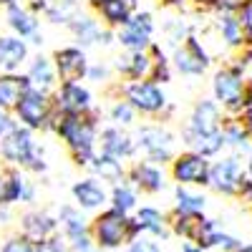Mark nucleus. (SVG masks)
Wrapping results in <instances>:
<instances>
[{"mask_svg": "<svg viewBox=\"0 0 252 252\" xmlns=\"http://www.w3.org/2000/svg\"><path fill=\"white\" fill-rule=\"evenodd\" d=\"M106 76H109L106 66L96 63V66H91V68H89V76H86V78H91V81H106Z\"/></svg>", "mask_w": 252, "mask_h": 252, "instance_id": "obj_45", "label": "nucleus"}, {"mask_svg": "<svg viewBox=\"0 0 252 252\" xmlns=\"http://www.w3.org/2000/svg\"><path fill=\"white\" fill-rule=\"evenodd\" d=\"M222 126H224L222 106L217 101L202 98V101H197L192 114H189L184 136H215V134H222Z\"/></svg>", "mask_w": 252, "mask_h": 252, "instance_id": "obj_7", "label": "nucleus"}, {"mask_svg": "<svg viewBox=\"0 0 252 252\" xmlns=\"http://www.w3.org/2000/svg\"><path fill=\"white\" fill-rule=\"evenodd\" d=\"M126 252H161V247H159V242H157L154 237L141 235V237H136L134 242H129Z\"/></svg>", "mask_w": 252, "mask_h": 252, "instance_id": "obj_40", "label": "nucleus"}, {"mask_svg": "<svg viewBox=\"0 0 252 252\" xmlns=\"http://www.w3.org/2000/svg\"><path fill=\"white\" fill-rule=\"evenodd\" d=\"M76 10H78V5L73 3V0H61L58 5L48 8V18L53 20V23H71L73 18H78Z\"/></svg>", "mask_w": 252, "mask_h": 252, "instance_id": "obj_35", "label": "nucleus"}, {"mask_svg": "<svg viewBox=\"0 0 252 252\" xmlns=\"http://www.w3.org/2000/svg\"><path fill=\"white\" fill-rule=\"evenodd\" d=\"M116 71L129 81H152L154 58L149 53H124L116 58Z\"/></svg>", "mask_w": 252, "mask_h": 252, "instance_id": "obj_20", "label": "nucleus"}, {"mask_svg": "<svg viewBox=\"0 0 252 252\" xmlns=\"http://www.w3.org/2000/svg\"><path fill=\"white\" fill-rule=\"evenodd\" d=\"M56 111V103L53 96L46 91H38V89H28L23 96H20L18 106H15V116L20 121V126L35 131V129H48V124L53 119Z\"/></svg>", "mask_w": 252, "mask_h": 252, "instance_id": "obj_4", "label": "nucleus"}, {"mask_svg": "<svg viewBox=\"0 0 252 252\" xmlns=\"http://www.w3.org/2000/svg\"><path fill=\"white\" fill-rule=\"evenodd\" d=\"M0 154H3V159L8 164L26 166V169H31L33 161L43 157L38 152L35 141H33V131L26 129V126H18V129H13L8 136L0 139Z\"/></svg>", "mask_w": 252, "mask_h": 252, "instance_id": "obj_5", "label": "nucleus"}, {"mask_svg": "<svg viewBox=\"0 0 252 252\" xmlns=\"http://www.w3.org/2000/svg\"><path fill=\"white\" fill-rule=\"evenodd\" d=\"M94 10L103 18V23L111 28H124L136 15L139 0H94Z\"/></svg>", "mask_w": 252, "mask_h": 252, "instance_id": "obj_16", "label": "nucleus"}, {"mask_svg": "<svg viewBox=\"0 0 252 252\" xmlns=\"http://www.w3.org/2000/svg\"><path fill=\"white\" fill-rule=\"evenodd\" d=\"M91 237L98 250H116L124 242H134L139 237V227L129 215L109 207L91 222Z\"/></svg>", "mask_w": 252, "mask_h": 252, "instance_id": "obj_2", "label": "nucleus"}, {"mask_svg": "<svg viewBox=\"0 0 252 252\" xmlns=\"http://www.w3.org/2000/svg\"><path fill=\"white\" fill-rule=\"evenodd\" d=\"M222 134H224L227 146H232L235 152H247L250 149V134L245 131V126H242L240 119L227 116L224 119V126H222Z\"/></svg>", "mask_w": 252, "mask_h": 252, "instance_id": "obj_33", "label": "nucleus"}, {"mask_svg": "<svg viewBox=\"0 0 252 252\" xmlns=\"http://www.w3.org/2000/svg\"><path fill=\"white\" fill-rule=\"evenodd\" d=\"M204 222H207V217H202V215H179V212H174L172 220H169V227H172L174 235H179V237L197 245L199 237H202Z\"/></svg>", "mask_w": 252, "mask_h": 252, "instance_id": "obj_27", "label": "nucleus"}, {"mask_svg": "<svg viewBox=\"0 0 252 252\" xmlns=\"http://www.w3.org/2000/svg\"><path fill=\"white\" fill-rule=\"evenodd\" d=\"M182 252H204V250L197 247L194 242H184V245H182Z\"/></svg>", "mask_w": 252, "mask_h": 252, "instance_id": "obj_49", "label": "nucleus"}, {"mask_svg": "<svg viewBox=\"0 0 252 252\" xmlns=\"http://www.w3.org/2000/svg\"><path fill=\"white\" fill-rule=\"evenodd\" d=\"M149 51H152V58H154V73H152V81H154V83H157V81L166 83V81L172 78L169 61H166V56H164V51H161L159 46H152Z\"/></svg>", "mask_w": 252, "mask_h": 252, "instance_id": "obj_36", "label": "nucleus"}, {"mask_svg": "<svg viewBox=\"0 0 252 252\" xmlns=\"http://www.w3.org/2000/svg\"><path fill=\"white\" fill-rule=\"evenodd\" d=\"M247 172L242 169V161L232 154V157H224L222 161L212 164V172H209V187L220 194L227 197H237L242 194V187L247 182Z\"/></svg>", "mask_w": 252, "mask_h": 252, "instance_id": "obj_6", "label": "nucleus"}, {"mask_svg": "<svg viewBox=\"0 0 252 252\" xmlns=\"http://www.w3.org/2000/svg\"><path fill=\"white\" fill-rule=\"evenodd\" d=\"M53 103H56V111L63 116H86L94 111L91 94L81 83H61L53 96Z\"/></svg>", "mask_w": 252, "mask_h": 252, "instance_id": "obj_12", "label": "nucleus"}, {"mask_svg": "<svg viewBox=\"0 0 252 252\" xmlns=\"http://www.w3.org/2000/svg\"><path fill=\"white\" fill-rule=\"evenodd\" d=\"M56 220L46 212H40V209H33V212H26L20 217V229H23V237H28L33 245H40L53 237L56 232Z\"/></svg>", "mask_w": 252, "mask_h": 252, "instance_id": "obj_17", "label": "nucleus"}, {"mask_svg": "<svg viewBox=\"0 0 252 252\" xmlns=\"http://www.w3.org/2000/svg\"><path fill=\"white\" fill-rule=\"evenodd\" d=\"M28 81H31L33 89L48 94L56 86V66L46 56H35L31 61V68H28Z\"/></svg>", "mask_w": 252, "mask_h": 252, "instance_id": "obj_26", "label": "nucleus"}, {"mask_svg": "<svg viewBox=\"0 0 252 252\" xmlns=\"http://www.w3.org/2000/svg\"><path fill=\"white\" fill-rule=\"evenodd\" d=\"M172 134L161 129L157 124H146L136 131V149L144 152V157L149 159L152 164L154 161H174L172 159Z\"/></svg>", "mask_w": 252, "mask_h": 252, "instance_id": "obj_9", "label": "nucleus"}, {"mask_svg": "<svg viewBox=\"0 0 252 252\" xmlns=\"http://www.w3.org/2000/svg\"><path fill=\"white\" fill-rule=\"evenodd\" d=\"M217 28H220L222 40H224L227 46H232V48H242V46H245V33H242V26H240L237 13H220Z\"/></svg>", "mask_w": 252, "mask_h": 252, "instance_id": "obj_30", "label": "nucleus"}, {"mask_svg": "<svg viewBox=\"0 0 252 252\" xmlns=\"http://www.w3.org/2000/svg\"><path fill=\"white\" fill-rule=\"evenodd\" d=\"M134 119H136V109L129 101H116L111 106V121L116 126H129V124H134Z\"/></svg>", "mask_w": 252, "mask_h": 252, "instance_id": "obj_37", "label": "nucleus"}, {"mask_svg": "<svg viewBox=\"0 0 252 252\" xmlns=\"http://www.w3.org/2000/svg\"><path fill=\"white\" fill-rule=\"evenodd\" d=\"M35 252H66V247H63L61 237H51V240H46V242H40V245L35 247Z\"/></svg>", "mask_w": 252, "mask_h": 252, "instance_id": "obj_43", "label": "nucleus"}, {"mask_svg": "<svg viewBox=\"0 0 252 252\" xmlns=\"http://www.w3.org/2000/svg\"><path fill=\"white\" fill-rule=\"evenodd\" d=\"M161 3H164V5H179L182 0H161Z\"/></svg>", "mask_w": 252, "mask_h": 252, "instance_id": "obj_51", "label": "nucleus"}, {"mask_svg": "<svg viewBox=\"0 0 252 252\" xmlns=\"http://www.w3.org/2000/svg\"><path fill=\"white\" fill-rule=\"evenodd\" d=\"M174 199H177L174 212H179V215H202L204 212V204H207L204 194L189 192V189L182 187V184L174 187Z\"/></svg>", "mask_w": 252, "mask_h": 252, "instance_id": "obj_31", "label": "nucleus"}, {"mask_svg": "<svg viewBox=\"0 0 252 252\" xmlns=\"http://www.w3.org/2000/svg\"><path fill=\"white\" fill-rule=\"evenodd\" d=\"M247 174L252 177V152H250V159H247Z\"/></svg>", "mask_w": 252, "mask_h": 252, "instance_id": "obj_50", "label": "nucleus"}, {"mask_svg": "<svg viewBox=\"0 0 252 252\" xmlns=\"http://www.w3.org/2000/svg\"><path fill=\"white\" fill-rule=\"evenodd\" d=\"M139 232H149L152 237H166L172 232L169 220H166L157 207H141L136 209V217H134Z\"/></svg>", "mask_w": 252, "mask_h": 252, "instance_id": "obj_25", "label": "nucleus"}, {"mask_svg": "<svg viewBox=\"0 0 252 252\" xmlns=\"http://www.w3.org/2000/svg\"><path fill=\"white\" fill-rule=\"evenodd\" d=\"M98 131V111H91L86 116H58V129L56 134L66 141L68 152L78 166H91L96 159L94 144Z\"/></svg>", "mask_w": 252, "mask_h": 252, "instance_id": "obj_1", "label": "nucleus"}, {"mask_svg": "<svg viewBox=\"0 0 252 252\" xmlns=\"http://www.w3.org/2000/svg\"><path fill=\"white\" fill-rule=\"evenodd\" d=\"M240 121H242L245 131H247V134H250V139H252V109H245V111L240 114Z\"/></svg>", "mask_w": 252, "mask_h": 252, "instance_id": "obj_46", "label": "nucleus"}, {"mask_svg": "<svg viewBox=\"0 0 252 252\" xmlns=\"http://www.w3.org/2000/svg\"><path fill=\"white\" fill-rule=\"evenodd\" d=\"M245 109H252V81H247L245 89Z\"/></svg>", "mask_w": 252, "mask_h": 252, "instance_id": "obj_48", "label": "nucleus"}, {"mask_svg": "<svg viewBox=\"0 0 252 252\" xmlns=\"http://www.w3.org/2000/svg\"><path fill=\"white\" fill-rule=\"evenodd\" d=\"M129 182L141 189V192H149V194H157L164 189V169H159L157 164L152 161H136L129 172Z\"/></svg>", "mask_w": 252, "mask_h": 252, "instance_id": "obj_21", "label": "nucleus"}, {"mask_svg": "<svg viewBox=\"0 0 252 252\" xmlns=\"http://www.w3.org/2000/svg\"><path fill=\"white\" fill-rule=\"evenodd\" d=\"M0 3H3V5H8V8H10V5H15V3H18V0H0Z\"/></svg>", "mask_w": 252, "mask_h": 252, "instance_id": "obj_53", "label": "nucleus"}, {"mask_svg": "<svg viewBox=\"0 0 252 252\" xmlns=\"http://www.w3.org/2000/svg\"><path fill=\"white\" fill-rule=\"evenodd\" d=\"M94 252H101V250H94Z\"/></svg>", "mask_w": 252, "mask_h": 252, "instance_id": "obj_54", "label": "nucleus"}, {"mask_svg": "<svg viewBox=\"0 0 252 252\" xmlns=\"http://www.w3.org/2000/svg\"><path fill=\"white\" fill-rule=\"evenodd\" d=\"M48 8H51L48 0H31V13H33V15H35L38 10H46V13H48Z\"/></svg>", "mask_w": 252, "mask_h": 252, "instance_id": "obj_47", "label": "nucleus"}, {"mask_svg": "<svg viewBox=\"0 0 252 252\" xmlns=\"http://www.w3.org/2000/svg\"><path fill=\"white\" fill-rule=\"evenodd\" d=\"M209 172H212V164L207 157L194 154V152H184L179 157H174L172 161V179L182 187L187 184H209Z\"/></svg>", "mask_w": 252, "mask_h": 252, "instance_id": "obj_10", "label": "nucleus"}, {"mask_svg": "<svg viewBox=\"0 0 252 252\" xmlns=\"http://www.w3.org/2000/svg\"><path fill=\"white\" fill-rule=\"evenodd\" d=\"M68 245H71V252H94V250H98L91 235H81L76 240H68Z\"/></svg>", "mask_w": 252, "mask_h": 252, "instance_id": "obj_42", "label": "nucleus"}, {"mask_svg": "<svg viewBox=\"0 0 252 252\" xmlns=\"http://www.w3.org/2000/svg\"><path fill=\"white\" fill-rule=\"evenodd\" d=\"M237 252H252V245H242V247H240Z\"/></svg>", "mask_w": 252, "mask_h": 252, "instance_id": "obj_52", "label": "nucleus"}, {"mask_svg": "<svg viewBox=\"0 0 252 252\" xmlns=\"http://www.w3.org/2000/svg\"><path fill=\"white\" fill-rule=\"evenodd\" d=\"M33 192H35L33 184L18 169H5L0 174V207H8L15 202H31Z\"/></svg>", "mask_w": 252, "mask_h": 252, "instance_id": "obj_15", "label": "nucleus"}, {"mask_svg": "<svg viewBox=\"0 0 252 252\" xmlns=\"http://www.w3.org/2000/svg\"><path fill=\"white\" fill-rule=\"evenodd\" d=\"M58 222H61V227H63V232H66L68 240H76L81 235H91V224H86L81 209H76V207H61Z\"/></svg>", "mask_w": 252, "mask_h": 252, "instance_id": "obj_29", "label": "nucleus"}, {"mask_svg": "<svg viewBox=\"0 0 252 252\" xmlns=\"http://www.w3.org/2000/svg\"><path fill=\"white\" fill-rule=\"evenodd\" d=\"M136 152V141L121 131V126H109V129L101 131V154L114 157V159H126Z\"/></svg>", "mask_w": 252, "mask_h": 252, "instance_id": "obj_19", "label": "nucleus"}, {"mask_svg": "<svg viewBox=\"0 0 252 252\" xmlns=\"http://www.w3.org/2000/svg\"><path fill=\"white\" fill-rule=\"evenodd\" d=\"M28 89H31L28 76H15V73L0 76V109H3V111H10L13 109L15 111L20 96H23Z\"/></svg>", "mask_w": 252, "mask_h": 252, "instance_id": "obj_24", "label": "nucleus"}, {"mask_svg": "<svg viewBox=\"0 0 252 252\" xmlns=\"http://www.w3.org/2000/svg\"><path fill=\"white\" fill-rule=\"evenodd\" d=\"M111 207L124 212V215H129L131 209H136V187L129 184V182L116 184L114 192H111Z\"/></svg>", "mask_w": 252, "mask_h": 252, "instance_id": "obj_34", "label": "nucleus"}, {"mask_svg": "<svg viewBox=\"0 0 252 252\" xmlns=\"http://www.w3.org/2000/svg\"><path fill=\"white\" fill-rule=\"evenodd\" d=\"M245 89H247V81H245V66L242 63H232V66L220 68L212 78L215 101L229 116L245 111Z\"/></svg>", "mask_w": 252, "mask_h": 252, "instance_id": "obj_3", "label": "nucleus"}, {"mask_svg": "<svg viewBox=\"0 0 252 252\" xmlns=\"http://www.w3.org/2000/svg\"><path fill=\"white\" fill-rule=\"evenodd\" d=\"M237 18H240V26H242V33H245V46L252 48V0H247L242 5Z\"/></svg>", "mask_w": 252, "mask_h": 252, "instance_id": "obj_39", "label": "nucleus"}, {"mask_svg": "<svg viewBox=\"0 0 252 252\" xmlns=\"http://www.w3.org/2000/svg\"><path fill=\"white\" fill-rule=\"evenodd\" d=\"M174 66L184 76H202L209 68V56L194 35H189L187 43L174 51Z\"/></svg>", "mask_w": 252, "mask_h": 252, "instance_id": "obj_14", "label": "nucleus"}, {"mask_svg": "<svg viewBox=\"0 0 252 252\" xmlns=\"http://www.w3.org/2000/svg\"><path fill=\"white\" fill-rule=\"evenodd\" d=\"M53 66H56L61 83H78L81 78L89 76V68H91L89 61H86V53L76 46L58 48L53 53Z\"/></svg>", "mask_w": 252, "mask_h": 252, "instance_id": "obj_13", "label": "nucleus"}, {"mask_svg": "<svg viewBox=\"0 0 252 252\" xmlns=\"http://www.w3.org/2000/svg\"><path fill=\"white\" fill-rule=\"evenodd\" d=\"M91 169H94V174H98L101 179H106V182H114V187L116 184H121L124 182V164L119 161V159H114V157H106V154H96V159L91 161Z\"/></svg>", "mask_w": 252, "mask_h": 252, "instance_id": "obj_32", "label": "nucleus"}, {"mask_svg": "<svg viewBox=\"0 0 252 252\" xmlns=\"http://www.w3.org/2000/svg\"><path fill=\"white\" fill-rule=\"evenodd\" d=\"M13 129H18V124L3 111V109H0V139H3V136H8Z\"/></svg>", "mask_w": 252, "mask_h": 252, "instance_id": "obj_44", "label": "nucleus"}, {"mask_svg": "<svg viewBox=\"0 0 252 252\" xmlns=\"http://www.w3.org/2000/svg\"><path fill=\"white\" fill-rule=\"evenodd\" d=\"M8 26L18 33V38H26V35H35L38 20H35V15H33L28 8H23L20 3H15V5L8 8Z\"/></svg>", "mask_w": 252, "mask_h": 252, "instance_id": "obj_28", "label": "nucleus"}, {"mask_svg": "<svg viewBox=\"0 0 252 252\" xmlns=\"http://www.w3.org/2000/svg\"><path fill=\"white\" fill-rule=\"evenodd\" d=\"M68 28L73 31V35L78 38V43L81 46H91V43H111V31H103L101 28V23L96 18H91V15H78V18H73L71 23H68Z\"/></svg>", "mask_w": 252, "mask_h": 252, "instance_id": "obj_22", "label": "nucleus"}, {"mask_svg": "<svg viewBox=\"0 0 252 252\" xmlns=\"http://www.w3.org/2000/svg\"><path fill=\"white\" fill-rule=\"evenodd\" d=\"M152 31H154V23H152V15L149 13H136L129 23H126L116 40L129 51V53H146V48H152Z\"/></svg>", "mask_w": 252, "mask_h": 252, "instance_id": "obj_11", "label": "nucleus"}, {"mask_svg": "<svg viewBox=\"0 0 252 252\" xmlns=\"http://www.w3.org/2000/svg\"><path fill=\"white\" fill-rule=\"evenodd\" d=\"M28 58V43L18 35H3L0 38V76L15 73L23 61Z\"/></svg>", "mask_w": 252, "mask_h": 252, "instance_id": "obj_18", "label": "nucleus"}, {"mask_svg": "<svg viewBox=\"0 0 252 252\" xmlns=\"http://www.w3.org/2000/svg\"><path fill=\"white\" fill-rule=\"evenodd\" d=\"M35 247H38V245H33L28 237L13 235V237H8V240L3 242V250H0V252H35Z\"/></svg>", "mask_w": 252, "mask_h": 252, "instance_id": "obj_38", "label": "nucleus"}, {"mask_svg": "<svg viewBox=\"0 0 252 252\" xmlns=\"http://www.w3.org/2000/svg\"><path fill=\"white\" fill-rule=\"evenodd\" d=\"M124 96L136 111L149 114V116L161 114L166 109V96L159 89V83L154 81H129L124 89Z\"/></svg>", "mask_w": 252, "mask_h": 252, "instance_id": "obj_8", "label": "nucleus"}, {"mask_svg": "<svg viewBox=\"0 0 252 252\" xmlns=\"http://www.w3.org/2000/svg\"><path fill=\"white\" fill-rule=\"evenodd\" d=\"M71 192H73V199H76L78 209H98V207L106 204V199H109L103 184H98V179H94V177L76 182Z\"/></svg>", "mask_w": 252, "mask_h": 252, "instance_id": "obj_23", "label": "nucleus"}, {"mask_svg": "<svg viewBox=\"0 0 252 252\" xmlns=\"http://www.w3.org/2000/svg\"><path fill=\"white\" fill-rule=\"evenodd\" d=\"M166 35H169V40L177 46L179 40H184L187 43V38H189V33H187V23H182V20H172L169 26H166ZM179 48V46H177Z\"/></svg>", "mask_w": 252, "mask_h": 252, "instance_id": "obj_41", "label": "nucleus"}]
</instances>
